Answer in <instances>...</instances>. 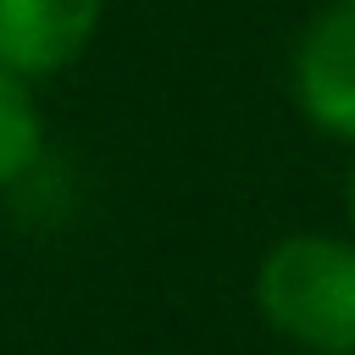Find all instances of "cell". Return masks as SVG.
Returning a JSON list of instances; mask_svg holds the SVG:
<instances>
[{"instance_id": "1", "label": "cell", "mask_w": 355, "mask_h": 355, "mask_svg": "<svg viewBox=\"0 0 355 355\" xmlns=\"http://www.w3.org/2000/svg\"><path fill=\"white\" fill-rule=\"evenodd\" d=\"M255 311L305 355H355V239H277L255 266Z\"/></svg>"}, {"instance_id": "2", "label": "cell", "mask_w": 355, "mask_h": 355, "mask_svg": "<svg viewBox=\"0 0 355 355\" xmlns=\"http://www.w3.org/2000/svg\"><path fill=\"white\" fill-rule=\"evenodd\" d=\"M294 100L322 133L355 139V6L338 0L305 28L294 50Z\"/></svg>"}, {"instance_id": "3", "label": "cell", "mask_w": 355, "mask_h": 355, "mask_svg": "<svg viewBox=\"0 0 355 355\" xmlns=\"http://www.w3.org/2000/svg\"><path fill=\"white\" fill-rule=\"evenodd\" d=\"M105 0H0V67L28 78H50L83 55L100 28Z\"/></svg>"}, {"instance_id": "4", "label": "cell", "mask_w": 355, "mask_h": 355, "mask_svg": "<svg viewBox=\"0 0 355 355\" xmlns=\"http://www.w3.org/2000/svg\"><path fill=\"white\" fill-rule=\"evenodd\" d=\"M39 144H44L39 105H33L28 83L0 67V189H11V183L39 161Z\"/></svg>"}, {"instance_id": "5", "label": "cell", "mask_w": 355, "mask_h": 355, "mask_svg": "<svg viewBox=\"0 0 355 355\" xmlns=\"http://www.w3.org/2000/svg\"><path fill=\"white\" fill-rule=\"evenodd\" d=\"M349 222H355V161H349Z\"/></svg>"}, {"instance_id": "6", "label": "cell", "mask_w": 355, "mask_h": 355, "mask_svg": "<svg viewBox=\"0 0 355 355\" xmlns=\"http://www.w3.org/2000/svg\"><path fill=\"white\" fill-rule=\"evenodd\" d=\"M344 6H355V0H344Z\"/></svg>"}]
</instances>
